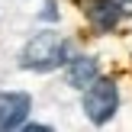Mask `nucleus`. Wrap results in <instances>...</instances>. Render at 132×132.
<instances>
[{
    "mask_svg": "<svg viewBox=\"0 0 132 132\" xmlns=\"http://www.w3.org/2000/svg\"><path fill=\"white\" fill-rule=\"evenodd\" d=\"M32 110V97L23 90H6L0 94V129H19Z\"/></svg>",
    "mask_w": 132,
    "mask_h": 132,
    "instance_id": "3",
    "label": "nucleus"
},
{
    "mask_svg": "<svg viewBox=\"0 0 132 132\" xmlns=\"http://www.w3.org/2000/svg\"><path fill=\"white\" fill-rule=\"evenodd\" d=\"M64 58H68V42L52 29L32 36L19 52V64L26 71H52L58 64H64Z\"/></svg>",
    "mask_w": 132,
    "mask_h": 132,
    "instance_id": "1",
    "label": "nucleus"
},
{
    "mask_svg": "<svg viewBox=\"0 0 132 132\" xmlns=\"http://www.w3.org/2000/svg\"><path fill=\"white\" fill-rule=\"evenodd\" d=\"M87 16L100 32H110L126 13H122L119 0H87Z\"/></svg>",
    "mask_w": 132,
    "mask_h": 132,
    "instance_id": "5",
    "label": "nucleus"
},
{
    "mask_svg": "<svg viewBox=\"0 0 132 132\" xmlns=\"http://www.w3.org/2000/svg\"><path fill=\"white\" fill-rule=\"evenodd\" d=\"M116 106H119V90L110 77H97L90 87H84V113L90 122L103 126L106 119H113Z\"/></svg>",
    "mask_w": 132,
    "mask_h": 132,
    "instance_id": "2",
    "label": "nucleus"
},
{
    "mask_svg": "<svg viewBox=\"0 0 132 132\" xmlns=\"http://www.w3.org/2000/svg\"><path fill=\"white\" fill-rule=\"evenodd\" d=\"M64 77H68L71 87L84 90L90 87V84L100 77V64H97V58L90 55H77V58H68V68H64Z\"/></svg>",
    "mask_w": 132,
    "mask_h": 132,
    "instance_id": "4",
    "label": "nucleus"
},
{
    "mask_svg": "<svg viewBox=\"0 0 132 132\" xmlns=\"http://www.w3.org/2000/svg\"><path fill=\"white\" fill-rule=\"evenodd\" d=\"M42 19H58V10H55V0H48L42 10Z\"/></svg>",
    "mask_w": 132,
    "mask_h": 132,
    "instance_id": "6",
    "label": "nucleus"
}]
</instances>
